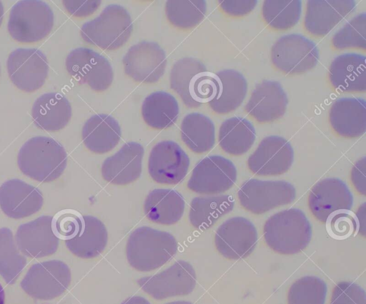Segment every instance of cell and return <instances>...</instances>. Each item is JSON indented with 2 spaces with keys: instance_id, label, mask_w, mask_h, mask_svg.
Instances as JSON below:
<instances>
[{
  "instance_id": "obj_7",
  "label": "cell",
  "mask_w": 366,
  "mask_h": 304,
  "mask_svg": "<svg viewBox=\"0 0 366 304\" xmlns=\"http://www.w3.org/2000/svg\"><path fill=\"white\" fill-rule=\"evenodd\" d=\"M237 197L244 209L254 214H262L293 202L296 191L286 181L252 178L241 186Z\"/></svg>"
},
{
  "instance_id": "obj_45",
  "label": "cell",
  "mask_w": 366,
  "mask_h": 304,
  "mask_svg": "<svg viewBox=\"0 0 366 304\" xmlns=\"http://www.w3.org/2000/svg\"><path fill=\"white\" fill-rule=\"evenodd\" d=\"M366 158H360L352 166L350 172L352 183L356 191L362 196L366 195Z\"/></svg>"
},
{
  "instance_id": "obj_10",
  "label": "cell",
  "mask_w": 366,
  "mask_h": 304,
  "mask_svg": "<svg viewBox=\"0 0 366 304\" xmlns=\"http://www.w3.org/2000/svg\"><path fill=\"white\" fill-rule=\"evenodd\" d=\"M196 283L195 270L185 260H177L160 273L137 280L141 289L156 300L188 295Z\"/></svg>"
},
{
  "instance_id": "obj_21",
  "label": "cell",
  "mask_w": 366,
  "mask_h": 304,
  "mask_svg": "<svg viewBox=\"0 0 366 304\" xmlns=\"http://www.w3.org/2000/svg\"><path fill=\"white\" fill-rule=\"evenodd\" d=\"M356 8L352 0H310L306 4L304 26L317 37L327 34Z\"/></svg>"
},
{
  "instance_id": "obj_37",
  "label": "cell",
  "mask_w": 366,
  "mask_h": 304,
  "mask_svg": "<svg viewBox=\"0 0 366 304\" xmlns=\"http://www.w3.org/2000/svg\"><path fill=\"white\" fill-rule=\"evenodd\" d=\"M207 11L205 1L169 0L165 4V14L168 21L175 27L189 29L198 25Z\"/></svg>"
},
{
  "instance_id": "obj_29",
  "label": "cell",
  "mask_w": 366,
  "mask_h": 304,
  "mask_svg": "<svg viewBox=\"0 0 366 304\" xmlns=\"http://www.w3.org/2000/svg\"><path fill=\"white\" fill-rule=\"evenodd\" d=\"M185 202L175 190L159 188L151 191L144 203L147 218L153 223L172 225L183 216Z\"/></svg>"
},
{
  "instance_id": "obj_23",
  "label": "cell",
  "mask_w": 366,
  "mask_h": 304,
  "mask_svg": "<svg viewBox=\"0 0 366 304\" xmlns=\"http://www.w3.org/2000/svg\"><path fill=\"white\" fill-rule=\"evenodd\" d=\"M144 148L128 142L113 156L104 160L101 171L103 178L114 185L124 186L137 180L142 173Z\"/></svg>"
},
{
  "instance_id": "obj_22",
  "label": "cell",
  "mask_w": 366,
  "mask_h": 304,
  "mask_svg": "<svg viewBox=\"0 0 366 304\" xmlns=\"http://www.w3.org/2000/svg\"><path fill=\"white\" fill-rule=\"evenodd\" d=\"M287 103V94L280 83L266 80L255 86L244 109L256 121L270 123L285 114Z\"/></svg>"
},
{
  "instance_id": "obj_13",
  "label": "cell",
  "mask_w": 366,
  "mask_h": 304,
  "mask_svg": "<svg viewBox=\"0 0 366 304\" xmlns=\"http://www.w3.org/2000/svg\"><path fill=\"white\" fill-rule=\"evenodd\" d=\"M11 82L20 90L34 92L45 83L49 64L46 56L37 49H17L10 53L6 61Z\"/></svg>"
},
{
  "instance_id": "obj_1",
  "label": "cell",
  "mask_w": 366,
  "mask_h": 304,
  "mask_svg": "<svg viewBox=\"0 0 366 304\" xmlns=\"http://www.w3.org/2000/svg\"><path fill=\"white\" fill-rule=\"evenodd\" d=\"M67 163L64 147L50 137L35 136L26 141L17 156L20 171L27 177L43 183L57 179Z\"/></svg>"
},
{
  "instance_id": "obj_12",
  "label": "cell",
  "mask_w": 366,
  "mask_h": 304,
  "mask_svg": "<svg viewBox=\"0 0 366 304\" xmlns=\"http://www.w3.org/2000/svg\"><path fill=\"white\" fill-rule=\"evenodd\" d=\"M237 180L234 163L221 156L204 158L193 168L188 188L197 193L218 195L229 190Z\"/></svg>"
},
{
  "instance_id": "obj_15",
  "label": "cell",
  "mask_w": 366,
  "mask_h": 304,
  "mask_svg": "<svg viewBox=\"0 0 366 304\" xmlns=\"http://www.w3.org/2000/svg\"><path fill=\"white\" fill-rule=\"evenodd\" d=\"M257 242V232L253 223L244 217H232L222 223L214 235L218 252L229 260L247 257Z\"/></svg>"
},
{
  "instance_id": "obj_24",
  "label": "cell",
  "mask_w": 366,
  "mask_h": 304,
  "mask_svg": "<svg viewBox=\"0 0 366 304\" xmlns=\"http://www.w3.org/2000/svg\"><path fill=\"white\" fill-rule=\"evenodd\" d=\"M365 56L344 54L334 59L328 72L330 84L344 93H364L366 91Z\"/></svg>"
},
{
  "instance_id": "obj_26",
  "label": "cell",
  "mask_w": 366,
  "mask_h": 304,
  "mask_svg": "<svg viewBox=\"0 0 366 304\" xmlns=\"http://www.w3.org/2000/svg\"><path fill=\"white\" fill-rule=\"evenodd\" d=\"M31 117L39 128L54 132L64 128L71 118V107L63 95L50 92L40 96L31 108Z\"/></svg>"
},
{
  "instance_id": "obj_27",
  "label": "cell",
  "mask_w": 366,
  "mask_h": 304,
  "mask_svg": "<svg viewBox=\"0 0 366 304\" xmlns=\"http://www.w3.org/2000/svg\"><path fill=\"white\" fill-rule=\"evenodd\" d=\"M121 128L112 116L99 113L91 116L84 124L81 138L92 152L102 154L112 150L121 138Z\"/></svg>"
},
{
  "instance_id": "obj_16",
  "label": "cell",
  "mask_w": 366,
  "mask_h": 304,
  "mask_svg": "<svg viewBox=\"0 0 366 304\" xmlns=\"http://www.w3.org/2000/svg\"><path fill=\"white\" fill-rule=\"evenodd\" d=\"M122 63L124 73L133 80L152 83L164 75L167 60L164 51L157 44L142 41L129 49Z\"/></svg>"
},
{
  "instance_id": "obj_50",
  "label": "cell",
  "mask_w": 366,
  "mask_h": 304,
  "mask_svg": "<svg viewBox=\"0 0 366 304\" xmlns=\"http://www.w3.org/2000/svg\"><path fill=\"white\" fill-rule=\"evenodd\" d=\"M165 304H193V303L189 302V301L177 300V301H172V302L167 303Z\"/></svg>"
},
{
  "instance_id": "obj_38",
  "label": "cell",
  "mask_w": 366,
  "mask_h": 304,
  "mask_svg": "<svg viewBox=\"0 0 366 304\" xmlns=\"http://www.w3.org/2000/svg\"><path fill=\"white\" fill-rule=\"evenodd\" d=\"M327 285L321 278L306 275L296 280L290 287L287 304H325Z\"/></svg>"
},
{
  "instance_id": "obj_51",
  "label": "cell",
  "mask_w": 366,
  "mask_h": 304,
  "mask_svg": "<svg viewBox=\"0 0 366 304\" xmlns=\"http://www.w3.org/2000/svg\"><path fill=\"white\" fill-rule=\"evenodd\" d=\"M0 74H1V68H0Z\"/></svg>"
},
{
  "instance_id": "obj_35",
  "label": "cell",
  "mask_w": 366,
  "mask_h": 304,
  "mask_svg": "<svg viewBox=\"0 0 366 304\" xmlns=\"http://www.w3.org/2000/svg\"><path fill=\"white\" fill-rule=\"evenodd\" d=\"M26 265V259L20 253L12 231L0 228V275L9 285L14 284Z\"/></svg>"
},
{
  "instance_id": "obj_9",
  "label": "cell",
  "mask_w": 366,
  "mask_h": 304,
  "mask_svg": "<svg viewBox=\"0 0 366 304\" xmlns=\"http://www.w3.org/2000/svg\"><path fill=\"white\" fill-rule=\"evenodd\" d=\"M319 60L316 44L300 34L282 36L271 49V61L280 71L288 74H300L312 69Z\"/></svg>"
},
{
  "instance_id": "obj_48",
  "label": "cell",
  "mask_w": 366,
  "mask_h": 304,
  "mask_svg": "<svg viewBox=\"0 0 366 304\" xmlns=\"http://www.w3.org/2000/svg\"><path fill=\"white\" fill-rule=\"evenodd\" d=\"M5 294L4 290L1 285L0 284V304H4Z\"/></svg>"
},
{
  "instance_id": "obj_46",
  "label": "cell",
  "mask_w": 366,
  "mask_h": 304,
  "mask_svg": "<svg viewBox=\"0 0 366 304\" xmlns=\"http://www.w3.org/2000/svg\"><path fill=\"white\" fill-rule=\"evenodd\" d=\"M365 215L366 203H363L355 215L357 221V231H360L363 236H365Z\"/></svg>"
},
{
  "instance_id": "obj_8",
  "label": "cell",
  "mask_w": 366,
  "mask_h": 304,
  "mask_svg": "<svg viewBox=\"0 0 366 304\" xmlns=\"http://www.w3.org/2000/svg\"><path fill=\"white\" fill-rule=\"evenodd\" d=\"M71 280L69 266L63 261L51 260L32 265L20 285L31 298L49 300L63 294Z\"/></svg>"
},
{
  "instance_id": "obj_39",
  "label": "cell",
  "mask_w": 366,
  "mask_h": 304,
  "mask_svg": "<svg viewBox=\"0 0 366 304\" xmlns=\"http://www.w3.org/2000/svg\"><path fill=\"white\" fill-rule=\"evenodd\" d=\"M366 14L362 12L347 22L332 36L331 41L337 50L366 49Z\"/></svg>"
},
{
  "instance_id": "obj_2",
  "label": "cell",
  "mask_w": 366,
  "mask_h": 304,
  "mask_svg": "<svg viewBox=\"0 0 366 304\" xmlns=\"http://www.w3.org/2000/svg\"><path fill=\"white\" fill-rule=\"evenodd\" d=\"M169 80L172 89L190 108L209 103L219 91L217 74L208 71L202 62L193 58H183L175 62Z\"/></svg>"
},
{
  "instance_id": "obj_41",
  "label": "cell",
  "mask_w": 366,
  "mask_h": 304,
  "mask_svg": "<svg viewBox=\"0 0 366 304\" xmlns=\"http://www.w3.org/2000/svg\"><path fill=\"white\" fill-rule=\"evenodd\" d=\"M82 223V216L76 211L64 210L53 217V227L59 239L67 240L74 237L79 231Z\"/></svg>"
},
{
  "instance_id": "obj_14",
  "label": "cell",
  "mask_w": 366,
  "mask_h": 304,
  "mask_svg": "<svg viewBox=\"0 0 366 304\" xmlns=\"http://www.w3.org/2000/svg\"><path fill=\"white\" fill-rule=\"evenodd\" d=\"M189 166L187 154L172 141H160L150 151L148 171L150 177L158 183H179L186 176Z\"/></svg>"
},
{
  "instance_id": "obj_5",
  "label": "cell",
  "mask_w": 366,
  "mask_h": 304,
  "mask_svg": "<svg viewBox=\"0 0 366 304\" xmlns=\"http://www.w3.org/2000/svg\"><path fill=\"white\" fill-rule=\"evenodd\" d=\"M132 30L129 12L120 5L110 4L97 18L83 24L80 35L87 44L114 51L127 43Z\"/></svg>"
},
{
  "instance_id": "obj_47",
  "label": "cell",
  "mask_w": 366,
  "mask_h": 304,
  "mask_svg": "<svg viewBox=\"0 0 366 304\" xmlns=\"http://www.w3.org/2000/svg\"><path fill=\"white\" fill-rule=\"evenodd\" d=\"M121 304H151L150 302L142 296H132L126 299Z\"/></svg>"
},
{
  "instance_id": "obj_49",
  "label": "cell",
  "mask_w": 366,
  "mask_h": 304,
  "mask_svg": "<svg viewBox=\"0 0 366 304\" xmlns=\"http://www.w3.org/2000/svg\"><path fill=\"white\" fill-rule=\"evenodd\" d=\"M4 6H3L2 3L0 1V26L1 25L3 19H4Z\"/></svg>"
},
{
  "instance_id": "obj_19",
  "label": "cell",
  "mask_w": 366,
  "mask_h": 304,
  "mask_svg": "<svg viewBox=\"0 0 366 304\" xmlns=\"http://www.w3.org/2000/svg\"><path fill=\"white\" fill-rule=\"evenodd\" d=\"M14 239L23 255L34 258L54 254L59 241L54 230L53 217L50 216H41L20 225Z\"/></svg>"
},
{
  "instance_id": "obj_4",
  "label": "cell",
  "mask_w": 366,
  "mask_h": 304,
  "mask_svg": "<svg viewBox=\"0 0 366 304\" xmlns=\"http://www.w3.org/2000/svg\"><path fill=\"white\" fill-rule=\"evenodd\" d=\"M263 235L266 244L273 251L293 255L308 245L312 230L301 210L289 208L273 214L265 221Z\"/></svg>"
},
{
  "instance_id": "obj_17",
  "label": "cell",
  "mask_w": 366,
  "mask_h": 304,
  "mask_svg": "<svg viewBox=\"0 0 366 304\" xmlns=\"http://www.w3.org/2000/svg\"><path fill=\"white\" fill-rule=\"evenodd\" d=\"M294 151L284 138L269 136L263 138L249 156L247 166L257 176H277L286 173L292 166Z\"/></svg>"
},
{
  "instance_id": "obj_42",
  "label": "cell",
  "mask_w": 366,
  "mask_h": 304,
  "mask_svg": "<svg viewBox=\"0 0 366 304\" xmlns=\"http://www.w3.org/2000/svg\"><path fill=\"white\" fill-rule=\"evenodd\" d=\"M330 304H366L365 292L355 283L341 281L334 287Z\"/></svg>"
},
{
  "instance_id": "obj_34",
  "label": "cell",
  "mask_w": 366,
  "mask_h": 304,
  "mask_svg": "<svg viewBox=\"0 0 366 304\" xmlns=\"http://www.w3.org/2000/svg\"><path fill=\"white\" fill-rule=\"evenodd\" d=\"M180 135L184 144L196 153L209 151L215 143L213 122L199 113H189L184 117L180 126Z\"/></svg>"
},
{
  "instance_id": "obj_28",
  "label": "cell",
  "mask_w": 366,
  "mask_h": 304,
  "mask_svg": "<svg viewBox=\"0 0 366 304\" xmlns=\"http://www.w3.org/2000/svg\"><path fill=\"white\" fill-rule=\"evenodd\" d=\"M108 234L104 224L92 216H82L81 227L72 238L65 240L68 250L84 259L93 258L105 249Z\"/></svg>"
},
{
  "instance_id": "obj_30",
  "label": "cell",
  "mask_w": 366,
  "mask_h": 304,
  "mask_svg": "<svg viewBox=\"0 0 366 304\" xmlns=\"http://www.w3.org/2000/svg\"><path fill=\"white\" fill-rule=\"evenodd\" d=\"M216 74L219 91L209 105L216 113L227 114L242 104L247 94V83L242 74L236 70H222Z\"/></svg>"
},
{
  "instance_id": "obj_6",
  "label": "cell",
  "mask_w": 366,
  "mask_h": 304,
  "mask_svg": "<svg viewBox=\"0 0 366 304\" xmlns=\"http://www.w3.org/2000/svg\"><path fill=\"white\" fill-rule=\"evenodd\" d=\"M54 26V14L43 1L23 0L11 8L8 31L11 36L21 43H34L44 39Z\"/></svg>"
},
{
  "instance_id": "obj_3",
  "label": "cell",
  "mask_w": 366,
  "mask_h": 304,
  "mask_svg": "<svg viewBox=\"0 0 366 304\" xmlns=\"http://www.w3.org/2000/svg\"><path fill=\"white\" fill-rule=\"evenodd\" d=\"M177 248V242L169 233L142 226L130 234L126 245V255L133 268L148 272L169 261Z\"/></svg>"
},
{
  "instance_id": "obj_20",
  "label": "cell",
  "mask_w": 366,
  "mask_h": 304,
  "mask_svg": "<svg viewBox=\"0 0 366 304\" xmlns=\"http://www.w3.org/2000/svg\"><path fill=\"white\" fill-rule=\"evenodd\" d=\"M43 203L41 191L20 179H11L0 186V207L11 218L29 217L37 213Z\"/></svg>"
},
{
  "instance_id": "obj_44",
  "label": "cell",
  "mask_w": 366,
  "mask_h": 304,
  "mask_svg": "<svg viewBox=\"0 0 366 304\" xmlns=\"http://www.w3.org/2000/svg\"><path fill=\"white\" fill-rule=\"evenodd\" d=\"M218 4L226 14L232 16H242L254 9L257 1H218Z\"/></svg>"
},
{
  "instance_id": "obj_36",
  "label": "cell",
  "mask_w": 366,
  "mask_h": 304,
  "mask_svg": "<svg viewBox=\"0 0 366 304\" xmlns=\"http://www.w3.org/2000/svg\"><path fill=\"white\" fill-rule=\"evenodd\" d=\"M301 1L267 0L263 2L262 15L272 29L285 31L293 27L300 20Z\"/></svg>"
},
{
  "instance_id": "obj_18",
  "label": "cell",
  "mask_w": 366,
  "mask_h": 304,
  "mask_svg": "<svg viewBox=\"0 0 366 304\" xmlns=\"http://www.w3.org/2000/svg\"><path fill=\"white\" fill-rule=\"evenodd\" d=\"M353 196L347 186L340 179L327 178L317 182L310 190L308 206L320 222L339 211H350Z\"/></svg>"
},
{
  "instance_id": "obj_31",
  "label": "cell",
  "mask_w": 366,
  "mask_h": 304,
  "mask_svg": "<svg viewBox=\"0 0 366 304\" xmlns=\"http://www.w3.org/2000/svg\"><path fill=\"white\" fill-rule=\"evenodd\" d=\"M234 208V199L229 195L198 196L191 201L189 212V222L199 230L211 228L221 217Z\"/></svg>"
},
{
  "instance_id": "obj_11",
  "label": "cell",
  "mask_w": 366,
  "mask_h": 304,
  "mask_svg": "<svg viewBox=\"0 0 366 304\" xmlns=\"http://www.w3.org/2000/svg\"><path fill=\"white\" fill-rule=\"evenodd\" d=\"M67 72L79 84H87L93 91L107 90L114 79L112 67L100 54L88 48L71 51L66 59Z\"/></svg>"
},
{
  "instance_id": "obj_25",
  "label": "cell",
  "mask_w": 366,
  "mask_h": 304,
  "mask_svg": "<svg viewBox=\"0 0 366 304\" xmlns=\"http://www.w3.org/2000/svg\"><path fill=\"white\" fill-rule=\"evenodd\" d=\"M366 102L361 98H342L329 111V121L335 132L343 138L360 137L366 131Z\"/></svg>"
},
{
  "instance_id": "obj_32",
  "label": "cell",
  "mask_w": 366,
  "mask_h": 304,
  "mask_svg": "<svg viewBox=\"0 0 366 304\" xmlns=\"http://www.w3.org/2000/svg\"><path fill=\"white\" fill-rule=\"evenodd\" d=\"M256 138L253 125L246 118L235 116L225 120L219 129L220 148L232 156H241L252 146Z\"/></svg>"
},
{
  "instance_id": "obj_40",
  "label": "cell",
  "mask_w": 366,
  "mask_h": 304,
  "mask_svg": "<svg viewBox=\"0 0 366 304\" xmlns=\"http://www.w3.org/2000/svg\"><path fill=\"white\" fill-rule=\"evenodd\" d=\"M326 230L335 240H345L357 232L355 216L350 211H342L331 215L325 222Z\"/></svg>"
},
{
  "instance_id": "obj_33",
  "label": "cell",
  "mask_w": 366,
  "mask_h": 304,
  "mask_svg": "<svg viewBox=\"0 0 366 304\" xmlns=\"http://www.w3.org/2000/svg\"><path fill=\"white\" fill-rule=\"evenodd\" d=\"M179 108L177 100L169 93L156 91L147 96L142 106L144 122L154 129H164L177 121Z\"/></svg>"
},
{
  "instance_id": "obj_43",
  "label": "cell",
  "mask_w": 366,
  "mask_h": 304,
  "mask_svg": "<svg viewBox=\"0 0 366 304\" xmlns=\"http://www.w3.org/2000/svg\"><path fill=\"white\" fill-rule=\"evenodd\" d=\"M65 9L76 17H86L92 14L101 5V1H62Z\"/></svg>"
}]
</instances>
